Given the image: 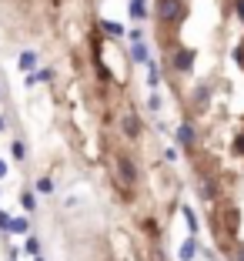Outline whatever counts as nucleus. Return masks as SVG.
<instances>
[{"instance_id": "f257e3e1", "label": "nucleus", "mask_w": 244, "mask_h": 261, "mask_svg": "<svg viewBox=\"0 0 244 261\" xmlns=\"http://www.w3.org/2000/svg\"><path fill=\"white\" fill-rule=\"evenodd\" d=\"M157 17L164 23H181L187 17V4L184 0H157Z\"/></svg>"}, {"instance_id": "f03ea898", "label": "nucleus", "mask_w": 244, "mask_h": 261, "mask_svg": "<svg viewBox=\"0 0 244 261\" xmlns=\"http://www.w3.org/2000/svg\"><path fill=\"white\" fill-rule=\"evenodd\" d=\"M117 174H121V181L124 185H138V164L130 161L127 154H117Z\"/></svg>"}, {"instance_id": "7ed1b4c3", "label": "nucleus", "mask_w": 244, "mask_h": 261, "mask_svg": "<svg viewBox=\"0 0 244 261\" xmlns=\"http://www.w3.org/2000/svg\"><path fill=\"white\" fill-rule=\"evenodd\" d=\"M194 67V50H177L174 54V70L177 74H191Z\"/></svg>"}, {"instance_id": "20e7f679", "label": "nucleus", "mask_w": 244, "mask_h": 261, "mask_svg": "<svg viewBox=\"0 0 244 261\" xmlns=\"http://www.w3.org/2000/svg\"><path fill=\"white\" fill-rule=\"evenodd\" d=\"M198 251H201V248H198V238H187V241H184L181 248H177V254H181V261H194V258H198Z\"/></svg>"}, {"instance_id": "39448f33", "label": "nucleus", "mask_w": 244, "mask_h": 261, "mask_svg": "<svg viewBox=\"0 0 244 261\" xmlns=\"http://www.w3.org/2000/svg\"><path fill=\"white\" fill-rule=\"evenodd\" d=\"M127 14H130V20H144L147 17V0H127Z\"/></svg>"}, {"instance_id": "423d86ee", "label": "nucleus", "mask_w": 244, "mask_h": 261, "mask_svg": "<svg viewBox=\"0 0 244 261\" xmlns=\"http://www.w3.org/2000/svg\"><path fill=\"white\" fill-rule=\"evenodd\" d=\"M124 134H127L130 141H138V138H141V121H138L134 114H127V117H124Z\"/></svg>"}, {"instance_id": "0eeeda50", "label": "nucleus", "mask_w": 244, "mask_h": 261, "mask_svg": "<svg viewBox=\"0 0 244 261\" xmlns=\"http://www.w3.org/2000/svg\"><path fill=\"white\" fill-rule=\"evenodd\" d=\"M130 57H134L138 64H147V61H151V54H147V44H144V40H134V44H130Z\"/></svg>"}, {"instance_id": "6e6552de", "label": "nucleus", "mask_w": 244, "mask_h": 261, "mask_svg": "<svg viewBox=\"0 0 244 261\" xmlns=\"http://www.w3.org/2000/svg\"><path fill=\"white\" fill-rule=\"evenodd\" d=\"M177 144H181V147L194 144V127H191V124H181V127H177Z\"/></svg>"}, {"instance_id": "1a4fd4ad", "label": "nucleus", "mask_w": 244, "mask_h": 261, "mask_svg": "<svg viewBox=\"0 0 244 261\" xmlns=\"http://www.w3.org/2000/svg\"><path fill=\"white\" fill-rule=\"evenodd\" d=\"M50 77H53V70H31V74L23 77V84L34 87V84H40V81H50Z\"/></svg>"}, {"instance_id": "9d476101", "label": "nucleus", "mask_w": 244, "mask_h": 261, "mask_svg": "<svg viewBox=\"0 0 244 261\" xmlns=\"http://www.w3.org/2000/svg\"><path fill=\"white\" fill-rule=\"evenodd\" d=\"M20 70H23V74L37 70V54H34V50H23V54H20Z\"/></svg>"}, {"instance_id": "9b49d317", "label": "nucleus", "mask_w": 244, "mask_h": 261, "mask_svg": "<svg viewBox=\"0 0 244 261\" xmlns=\"http://www.w3.org/2000/svg\"><path fill=\"white\" fill-rule=\"evenodd\" d=\"M27 228H31V224H27V218H10V224H7L10 234H27Z\"/></svg>"}, {"instance_id": "f8f14e48", "label": "nucleus", "mask_w": 244, "mask_h": 261, "mask_svg": "<svg viewBox=\"0 0 244 261\" xmlns=\"http://www.w3.org/2000/svg\"><path fill=\"white\" fill-rule=\"evenodd\" d=\"M181 215H184V221H187V228H191V234H198V215H194L187 204L181 207Z\"/></svg>"}, {"instance_id": "ddd939ff", "label": "nucleus", "mask_w": 244, "mask_h": 261, "mask_svg": "<svg viewBox=\"0 0 244 261\" xmlns=\"http://www.w3.org/2000/svg\"><path fill=\"white\" fill-rule=\"evenodd\" d=\"M23 251L31 254V258H37V254H40V241L37 238H27V241H23Z\"/></svg>"}, {"instance_id": "4468645a", "label": "nucleus", "mask_w": 244, "mask_h": 261, "mask_svg": "<svg viewBox=\"0 0 244 261\" xmlns=\"http://www.w3.org/2000/svg\"><path fill=\"white\" fill-rule=\"evenodd\" d=\"M147 70H151V74H147L151 87H157V84H160V70H157V64H154V61H147Z\"/></svg>"}, {"instance_id": "2eb2a0df", "label": "nucleus", "mask_w": 244, "mask_h": 261, "mask_svg": "<svg viewBox=\"0 0 244 261\" xmlns=\"http://www.w3.org/2000/svg\"><path fill=\"white\" fill-rule=\"evenodd\" d=\"M104 31L111 34V37H124V27H121V23H114V20H104Z\"/></svg>"}, {"instance_id": "dca6fc26", "label": "nucleus", "mask_w": 244, "mask_h": 261, "mask_svg": "<svg viewBox=\"0 0 244 261\" xmlns=\"http://www.w3.org/2000/svg\"><path fill=\"white\" fill-rule=\"evenodd\" d=\"M10 154H14V161H23V158H27V147H23L20 141H14V144H10Z\"/></svg>"}, {"instance_id": "f3484780", "label": "nucleus", "mask_w": 244, "mask_h": 261, "mask_svg": "<svg viewBox=\"0 0 244 261\" xmlns=\"http://www.w3.org/2000/svg\"><path fill=\"white\" fill-rule=\"evenodd\" d=\"M20 204H23V211H34V207H37V201H34L31 191H23V194H20Z\"/></svg>"}, {"instance_id": "a211bd4d", "label": "nucleus", "mask_w": 244, "mask_h": 261, "mask_svg": "<svg viewBox=\"0 0 244 261\" xmlns=\"http://www.w3.org/2000/svg\"><path fill=\"white\" fill-rule=\"evenodd\" d=\"M37 191L50 194V191H53V181H50V177H40V181H37Z\"/></svg>"}, {"instance_id": "6ab92c4d", "label": "nucleus", "mask_w": 244, "mask_h": 261, "mask_svg": "<svg viewBox=\"0 0 244 261\" xmlns=\"http://www.w3.org/2000/svg\"><path fill=\"white\" fill-rule=\"evenodd\" d=\"M207 104V87H198V111Z\"/></svg>"}, {"instance_id": "aec40b11", "label": "nucleus", "mask_w": 244, "mask_h": 261, "mask_svg": "<svg viewBox=\"0 0 244 261\" xmlns=\"http://www.w3.org/2000/svg\"><path fill=\"white\" fill-rule=\"evenodd\" d=\"M147 108H151V111H160V97H157V94H151V100H147Z\"/></svg>"}, {"instance_id": "412c9836", "label": "nucleus", "mask_w": 244, "mask_h": 261, "mask_svg": "<svg viewBox=\"0 0 244 261\" xmlns=\"http://www.w3.org/2000/svg\"><path fill=\"white\" fill-rule=\"evenodd\" d=\"M234 151H237V154H244V130L237 134V141H234Z\"/></svg>"}, {"instance_id": "4be33fe9", "label": "nucleus", "mask_w": 244, "mask_h": 261, "mask_svg": "<svg viewBox=\"0 0 244 261\" xmlns=\"http://www.w3.org/2000/svg\"><path fill=\"white\" fill-rule=\"evenodd\" d=\"M234 61H237V64L244 67V47H234Z\"/></svg>"}, {"instance_id": "5701e85b", "label": "nucleus", "mask_w": 244, "mask_h": 261, "mask_svg": "<svg viewBox=\"0 0 244 261\" xmlns=\"http://www.w3.org/2000/svg\"><path fill=\"white\" fill-rule=\"evenodd\" d=\"M234 10H237V17H241V23H244V0H234Z\"/></svg>"}, {"instance_id": "b1692460", "label": "nucleus", "mask_w": 244, "mask_h": 261, "mask_svg": "<svg viewBox=\"0 0 244 261\" xmlns=\"http://www.w3.org/2000/svg\"><path fill=\"white\" fill-rule=\"evenodd\" d=\"M7 224H10V215H4V211H0V231H7Z\"/></svg>"}, {"instance_id": "393cba45", "label": "nucleus", "mask_w": 244, "mask_h": 261, "mask_svg": "<svg viewBox=\"0 0 244 261\" xmlns=\"http://www.w3.org/2000/svg\"><path fill=\"white\" fill-rule=\"evenodd\" d=\"M0 177H7V164L4 161H0Z\"/></svg>"}, {"instance_id": "a878e982", "label": "nucleus", "mask_w": 244, "mask_h": 261, "mask_svg": "<svg viewBox=\"0 0 244 261\" xmlns=\"http://www.w3.org/2000/svg\"><path fill=\"white\" fill-rule=\"evenodd\" d=\"M4 127H7V117H4V114H0V130H4Z\"/></svg>"}, {"instance_id": "bb28decb", "label": "nucleus", "mask_w": 244, "mask_h": 261, "mask_svg": "<svg viewBox=\"0 0 244 261\" xmlns=\"http://www.w3.org/2000/svg\"><path fill=\"white\" fill-rule=\"evenodd\" d=\"M237 261H244V248H237Z\"/></svg>"}, {"instance_id": "cd10ccee", "label": "nucleus", "mask_w": 244, "mask_h": 261, "mask_svg": "<svg viewBox=\"0 0 244 261\" xmlns=\"http://www.w3.org/2000/svg\"><path fill=\"white\" fill-rule=\"evenodd\" d=\"M34 261H44V258H40V254H37V258H34Z\"/></svg>"}]
</instances>
